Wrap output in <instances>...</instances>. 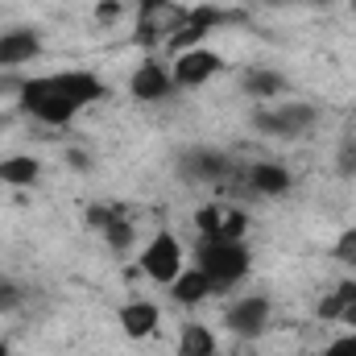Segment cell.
Listing matches in <instances>:
<instances>
[{"label":"cell","instance_id":"28","mask_svg":"<svg viewBox=\"0 0 356 356\" xmlns=\"http://www.w3.org/2000/svg\"><path fill=\"white\" fill-rule=\"evenodd\" d=\"M266 4H290V0H266Z\"/></svg>","mask_w":356,"mask_h":356},{"label":"cell","instance_id":"25","mask_svg":"<svg viewBox=\"0 0 356 356\" xmlns=\"http://www.w3.org/2000/svg\"><path fill=\"white\" fill-rule=\"evenodd\" d=\"M340 170L344 175H356V141H344L340 145Z\"/></svg>","mask_w":356,"mask_h":356},{"label":"cell","instance_id":"20","mask_svg":"<svg viewBox=\"0 0 356 356\" xmlns=\"http://www.w3.org/2000/svg\"><path fill=\"white\" fill-rule=\"evenodd\" d=\"M104 241H108L112 249H129V245H133V224H129V216H116V220L104 228Z\"/></svg>","mask_w":356,"mask_h":356},{"label":"cell","instance_id":"27","mask_svg":"<svg viewBox=\"0 0 356 356\" xmlns=\"http://www.w3.org/2000/svg\"><path fill=\"white\" fill-rule=\"evenodd\" d=\"M0 356H13V353H8V344H4V340H0Z\"/></svg>","mask_w":356,"mask_h":356},{"label":"cell","instance_id":"7","mask_svg":"<svg viewBox=\"0 0 356 356\" xmlns=\"http://www.w3.org/2000/svg\"><path fill=\"white\" fill-rule=\"evenodd\" d=\"M186 21V13L166 4V0H141V13H137V42L141 46H154L158 38H170L178 25Z\"/></svg>","mask_w":356,"mask_h":356},{"label":"cell","instance_id":"14","mask_svg":"<svg viewBox=\"0 0 356 356\" xmlns=\"http://www.w3.org/2000/svg\"><path fill=\"white\" fill-rule=\"evenodd\" d=\"M170 290H175L178 302H186V307H195V302H203V298H211L216 294V286H211V277L203 273V269H182L175 282H170Z\"/></svg>","mask_w":356,"mask_h":356},{"label":"cell","instance_id":"5","mask_svg":"<svg viewBox=\"0 0 356 356\" xmlns=\"http://www.w3.org/2000/svg\"><path fill=\"white\" fill-rule=\"evenodd\" d=\"M195 228L199 236H224V241H245L249 232V216L232 203H207L195 211Z\"/></svg>","mask_w":356,"mask_h":356},{"label":"cell","instance_id":"13","mask_svg":"<svg viewBox=\"0 0 356 356\" xmlns=\"http://www.w3.org/2000/svg\"><path fill=\"white\" fill-rule=\"evenodd\" d=\"M257 195H286L290 186H294V178L286 166H277V162H257V166H249V178H245Z\"/></svg>","mask_w":356,"mask_h":356},{"label":"cell","instance_id":"11","mask_svg":"<svg viewBox=\"0 0 356 356\" xmlns=\"http://www.w3.org/2000/svg\"><path fill=\"white\" fill-rule=\"evenodd\" d=\"M54 83L63 88V95H67L75 108H88L95 99H104V83H99V75H91V71H63V75H54Z\"/></svg>","mask_w":356,"mask_h":356},{"label":"cell","instance_id":"30","mask_svg":"<svg viewBox=\"0 0 356 356\" xmlns=\"http://www.w3.org/2000/svg\"><path fill=\"white\" fill-rule=\"evenodd\" d=\"M0 186H4V182H0Z\"/></svg>","mask_w":356,"mask_h":356},{"label":"cell","instance_id":"17","mask_svg":"<svg viewBox=\"0 0 356 356\" xmlns=\"http://www.w3.org/2000/svg\"><path fill=\"white\" fill-rule=\"evenodd\" d=\"M178 356H216V332L203 323H186L178 332Z\"/></svg>","mask_w":356,"mask_h":356},{"label":"cell","instance_id":"18","mask_svg":"<svg viewBox=\"0 0 356 356\" xmlns=\"http://www.w3.org/2000/svg\"><path fill=\"white\" fill-rule=\"evenodd\" d=\"M38 175H42L38 158H8V162H0V182L4 186H33Z\"/></svg>","mask_w":356,"mask_h":356},{"label":"cell","instance_id":"23","mask_svg":"<svg viewBox=\"0 0 356 356\" xmlns=\"http://www.w3.org/2000/svg\"><path fill=\"white\" fill-rule=\"evenodd\" d=\"M120 8H124L120 0H99V4H95V21H99V25H116V21H120Z\"/></svg>","mask_w":356,"mask_h":356},{"label":"cell","instance_id":"10","mask_svg":"<svg viewBox=\"0 0 356 356\" xmlns=\"http://www.w3.org/2000/svg\"><path fill=\"white\" fill-rule=\"evenodd\" d=\"M129 88H133L137 99L154 104V99H166V95L175 91V79H170V71H166V67H158V63H141V67L133 71Z\"/></svg>","mask_w":356,"mask_h":356},{"label":"cell","instance_id":"24","mask_svg":"<svg viewBox=\"0 0 356 356\" xmlns=\"http://www.w3.org/2000/svg\"><path fill=\"white\" fill-rule=\"evenodd\" d=\"M323 356H356V332H353V336H340V340H332V344L323 348Z\"/></svg>","mask_w":356,"mask_h":356},{"label":"cell","instance_id":"8","mask_svg":"<svg viewBox=\"0 0 356 356\" xmlns=\"http://www.w3.org/2000/svg\"><path fill=\"white\" fill-rule=\"evenodd\" d=\"M266 327H269V298L249 294V298H241V302L228 307V332H232V336H241V340H257Z\"/></svg>","mask_w":356,"mask_h":356},{"label":"cell","instance_id":"6","mask_svg":"<svg viewBox=\"0 0 356 356\" xmlns=\"http://www.w3.org/2000/svg\"><path fill=\"white\" fill-rule=\"evenodd\" d=\"M141 269H145L154 282H162V286H170L178 273H182V245H178L175 232H158V236L145 245Z\"/></svg>","mask_w":356,"mask_h":356},{"label":"cell","instance_id":"29","mask_svg":"<svg viewBox=\"0 0 356 356\" xmlns=\"http://www.w3.org/2000/svg\"><path fill=\"white\" fill-rule=\"evenodd\" d=\"M353 8H356V0H353Z\"/></svg>","mask_w":356,"mask_h":356},{"label":"cell","instance_id":"22","mask_svg":"<svg viewBox=\"0 0 356 356\" xmlns=\"http://www.w3.org/2000/svg\"><path fill=\"white\" fill-rule=\"evenodd\" d=\"M336 257H340L344 266L356 269V228H344V232H340V241H336Z\"/></svg>","mask_w":356,"mask_h":356},{"label":"cell","instance_id":"1","mask_svg":"<svg viewBox=\"0 0 356 356\" xmlns=\"http://www.w3.org/2000/svg\"><path fill=\"white\" fill-rule=\"evenodd\" d=\"M195 257H199V269L211 277L216 290H232V286L249 273V266H253L249 249H245L241 241H224V236H203Z\"/></svg>","mask_w":356,"mask_h":356},{"label":"cell","instance_id":"26","mask_svg":"<svg viewBox=\"0 0 356 356\" xmlns=\"http://www.w3.org/2000/svg\"><path fill=\"white\" fill-rule=\"evenodd\" d=\"M17 307V290L13 286H0V311H13Z\"/></svg>","mask_w":356,"mask_h":356},{"label":"cell","instance_id":"12","mask_svg":"<svg viewBox=\"0 0 356 356\" xmlns=\"http://www.w3.org/2000/svg\"><path fill=\"white\" fill-rule=\"evenodd\" d=\"M158 315H162V311H158L154 302L137 298V302H124V307H120V327H124L129 340H145V336L158 332Z\"/></svg>","mask_w":356,"mask_h":356},{"label":"cell","instance_id":"2","mask_svg":"<svg viewBox=\"0 0 356 356\" xmlns=\"http://www.w3.org/2000/svg\"><path fill=\"white\" fill-rule=\"evenodd\" d=\"M17 104H21L25 116H33V120H42V124H54V129L71 124L75 112H79V108L63 95V88L54 83V75H50V79H25L21 91H17Z\"/></svg>","mask_w":356,"mask_h":356},{"label":"cell","instance_id":"16","mask_svg":"<svg viewBox=\"0 0 356 356\" xmlns=\"http://www.w3.org/2000/svg\"><path fill=\"white\" fill-rule=\"evenodd\" d=\"M182 170L191 182H203V178H224L228 175V158H220V154H211V149H195L186 162H182Z\"/></svg>","mask_w":356,"mask_h":356},{"label":"cell","instance_id":"21","mask_svg":"<svg viewBox=\"0 0 356 356\" xmlns=\"http://www.w3.org/2000/svg\"><path fill=\"white\" fill-rule=\"evenodd\" d=\"M116 216H124V207H108V203H95V207H88V224H91V228H99V232H104Z\"/></svg>","mask_w":356,"mask_h":356},{"label":"cell","instance_id":"4","mask_svg":"<svg viewBox=\"0 0 356 356\" xmlns=\"http://www.w3.org/2000/svg\"><path fill=\"white\" fill-rule=\"evenodd\" d=\"M220 71H224V58H220L216 50L195 46V50H182V54H175L170 79H175V88H203V83H211Z\"/></svg>","mask_w":356,"mask_h":356},{"label":"cell","instance_id":"19","mask_svg":"<svg viewBox=\"0 0 356 356\" xmlns=\"http://www.w3.org/2000/svg\"><path fill=\"white\" fill-rule=\"evenodd\" d=\"M282 88H286V79L277 71H253V75H245V91L257 95V99H277Z\"/></svg>","mask_w":356,"mask_h":356},{"label":"cell","instance_id":"3","mask_svg":"<svg viewBox=\"0 0 356 356\" xmlns=\"http://www.w3.org/2000/svg\"><path fill=\"white\" fill-rule=\"evenodd\" d=\"M311 124H315V112L307 104H277V108L253 112V129L266 137H302Z\"/></svg>","mask_w":356,"mask_h":356},{"label":"cell","instance_id":"9","mask_svg":"<svg viewBox=\"0 0 356 356\" xmlns=\"http://www.w3.org/2000/svg\"><path fill=\"white\" fill-rule=\"evenodd\" d=\"M42 54V42L33 29H8L0 33V71H17Z\"/></svg>","mask_w":356,"mask_h":356},{"label":"cell","instance_id":"15","mask_svg":"<svg viewBox=\"0 0 356 356\" xmlns=\"http://www.w3.org/2000/svg\"><path fill=\"white\" fill-rule=\"evenodd\" d=\"M319 319H340L344 327H356V282H344L336 294L319 302Z\"/></svg>","mask_w":356,"mask_h":356}]
</instances>
